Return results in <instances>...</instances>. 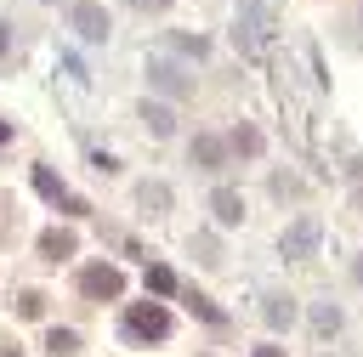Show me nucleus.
<instances>
[{
    "mask_svg": "<svg viewBox=\"0 0 363 357\" xmlns=\"http://www.w3.org/2000/svg\"><path fill=\"white\" fill-rule=\"evenodd\" d=\"M125 334H130V340H164V334H170V312L153 306V300H142V306L125 312Z\"/></svg>",
    "mask_w": 363,
    "mask_h": 357,
    "instance_id": "1",
    "label": "nucleus"
},
{
    "mask_svg": "<svg viewBox=\"0 0 363 357\" xmlns=\"http://www.w3.org/2000/svg\"><path fill=\"white\" fill-rule=\"evenodd\" d=\"M233 40L244 51H261L267 45V17H261V0H238V23H233Z\"/></svg>",
    "mask_w": 363,
    "mask_h": 357,
    "instance_id": "2",
    "label": "nucleus"
},
{
    "mask_svg": "<svg viewBox=\"0 0 363 357\" xmlns=\"http://www.w3.org/2000/svg\"><path fill=\"white\" fill-rule=\"evenodd\" d=\"M147 85L164 91V96H193V79H187L170 57H147Z\"/></svg>",
    "mask_w": 363,
    "mask_h": 357,
    "instance_id": "3",
    "label": "nucleus"
},
{
    "mask_svg": "<svg viewBox=\"0 0 363 357\" xmlns=\"http://www.w3.org/2000/svg\"><path fill=\"white\" fill-rule=\"evenodd\" d=\"M318 238H323V227H318L312 215H301V221H295V227H289V232L278 238V249H284V261H301V255H306V249H312Z\"/></svg>",
    "mask_w": 363,
    "mask_h": 357,
    "instance_id": "4",
    "label": "nucleus"
},
{
    "mask_svg": "<svg viewBox=\"0 0 363 357\" xmlns=\"http://www.w3.org/2000/svg\"><path fill=\"white\" fill-rule=\"evenodd\" d=\"M74 28H79V40H108V11L96 6V0H74Z\"/></svg>",
    "mask_w": 363,
    "mask_h": 357,
    "instance_id": "5",
    "label": "nucleus"
},
{
    "mask_svg": "<svg viewBox=\"0 0 363 357\" xmlns=\"http://www.w3.org/2000/svg\"><path fill=\"white\" fill-rule=\"evenodd\" d=\"M79 289L96 295V300H102V295L113 300V295L125 289V272H119V266H85V272H79Z\"/></svg>",
    "mask_w": 363,
    "mask_h": 357,
    "instance_id": "6",
    "label": "nucleus"
},
{
    "mask_svg": "<svg viewBox=\"0 0 363 357\" xmlns=\"http://www.w3.org/2000/svg\"><path fill=\"white\" fill-rule=\"evenodd\" d=\"M210 210H216L221 227H238V221H244V198H238L233 187H216V193H210Z\"/></svg>",
    "mask_w": 363,
    "mask_h": 357,
    "instance_id": "7",
    "label": "nucleus"
},
{
    "mask_svg": "<svg viewBox=\"0 0 363 357\" xmlns=\"http://www.w3.org/2000/svg\"><path fill=\"white\" fill-rule=\"evenodd\" d=\"M74 244H79L74 232H57V227H51V232L40 238V255H45V261H68V255H74Z\"/></svg>",
    "mask_w": 363,
    "mask_h": 357,
    "instance_id": "8",
    "label": "nucleus"
},
{
    "mask_svg": "<svg viewBox=\"0 0 363 357\" xmlns=\"http://www.w3.org/2000/svg\"><path fill=\"white\" fill-rule=\"evenodd\" d=\"M34 193H40V198H51V204H68V210H74V198L62 193V181H57L51 170H34Z\"/></svg>",
    "mask_w": 363,
    "mask_h": 357,
    "instance_id": "9",
    "label": "nucleus"
},
{
    "mask_svg": "<svg viewBox=\"0 0 363 357\" xmlns=\"http://www.w3.org/2000/svg\"><path fill=\"white\" fill-rule=\"evenodd\" d=\"M147 289H153V295H176V272L153 261V266H147Z\"/></svg>",
    "mask_w": 363,
    "mask_h": 357,
    "instance_id": "10",
    "label": "nucleus"
},
{
    "mask_svg": "<svg viewBox=\"0 0 363 357\" xmlns=\"http://www.w3.org/2000/svg\"><path fill=\"white\" fill-rule=\"evenodd\" d=\"M74 346H79V334H74V329H51V334H45V351H57V357H68Z\"/></svg>",
    "mask_w": 363,
    "mask_h": 357,
    "instance_id": "11",
    "label": "nucleus"
},
{
    "mask_svg": "<svg viewBox=\"0 0 363 357\" xmlns=\"http://www.w3.org/2000/svg\"><path fill=\"white\" fill-rule=\"evenodd\" d=\"M193 159H199V164H221V142H216V136H199V142H193Z\"/></svg>",
    "mask_w": 363,
    "mask_h": 357,
    "instance_id": "12",
    "label": "nucleus"
},
{
    "mask_svg": "<svg viewBox=\"0 0 363 357\" xmlns=\"http://www.w3.org/2000/svg\"><path fill=\"white\" fill-rule=\"evenodd\" d=\"M267 323H272V329H284V323H295V306L272 295V300H267Z\"/></svg>",
    "mask_w": 363,
    "mask_h": 357,
    "instance_id": "13",
    "label": "nucleus"
},
{
    "mask_svg": "<svg viewBox=\"0 0 363 357\" xmlns=\"http://www.w3.org/2000/svg\"><path fill=\"white\" fill-rule=\"evenodd\" d=\"M142 119H147V130H153V136H164V130H170V108H142Z\"/></svg>",
    "mask_w": 363,
    "mask_h": 357,
    "instance_id": "14",
    "label": "nucleus"
},
{
    "mask_svg": "<svg viewBox=\"0 0 363 357\" xmlns=\"http://www.w3.org/2000/svg\"><path fill=\"white\" fill-rule=\"evenodd\" d=\"M233 153H261V136L244 125V130H233Z\"/></svg>",
    "mask_w": 363,
    "mask_h": 357,
    "instance_id": "15",
    "label": "nucleus"
},
{
    "mask_svg": "<svg viewBox=\"0 0 363 357\" xmlns=\"http://www.w3.org/2000/svg\"><path fill=\"white\" fill-rule=\"evenodd\" d=\"M176 51H193V57H204V51H210V45H204V40H199V34H176Z\"/></svg>",
    "mask_w": 363,
    "mask_h": 357,
    "instance_id": "16",
    "label": "nucleus"
},
{
    "mask_svg": "<svg viewBox=\"0 0 363 357\" xmlns=\"http://www.w3.org/2000/svg\"><path fill=\"white\" fill-rule=\"evenodd\" d=\"M17 312H23V317H40V312H45V300H40V295H23V300H17Z\"/></svg>",
    "mask_w": 363,
    "mask_h": 357,
    "instance_id": "17",
    "label": "nucleus"
},
{
    "mask_svg": "<svg viewBox=\"0 0 363 357\" xmlns=\"http://www.w3.org/2000/svg\"><path fill=\"white\" fill-rule=\"evenodd\" d=\"M255 357H284V351L278 346H255Z\"/></svg>",
    "mask_w": 363,
    "mask_h": 357,
    "instance_id": "18",
    "label": "nucleus"
},
{
    "mask_svg": "<svg viewBox=\"0 0 363 357\" xmlns=\"http://www.w3.org/2000/svg\"><path fill=\"white\" fill-rule=\"evenodd\" d=\"M0 142H11V125H6V119H0Z\"/></svg>",
    "mask_w": 363,
    "mask_h": 357,
    "instance_id": "19",
    "label": "nucleus"
},
{
    "mask_svg": "<svg viewBox=\"0 0 363 357\" xmlns=\"http://www.w3.org/2000/svg\"><path fill=\"white\" fill-rule=\"evenodd\" d=\"M357 283H363V261H357Z\"/></svg>",
    "mask_w": 363,
    "mask_h": 357,
    "instance_id": "20",
    "label": "nucleus"
},
{
    "mask_svg": "<svg viewBox=\"0 0 363 357\" xmlns=\"http://www.w3.org/2000/svg\"><path fill=\"white\" fill-rule=\"evenodd\" d=\"M142 6H164V0H142Z\"/></svg>",
    "mask_w": 363,
    "mask_h": 357,
    "instance_id": "21",
    "label": "nucleus"
}]
</instances>
